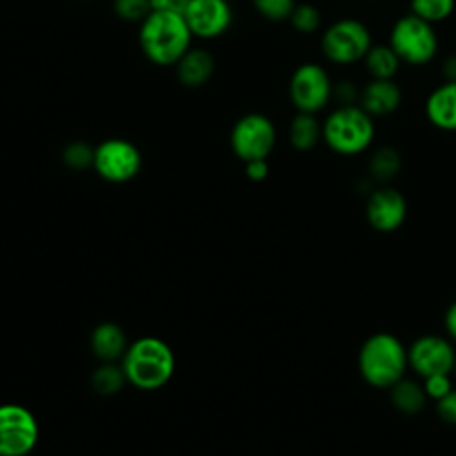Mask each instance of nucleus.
I'll return each instance as SVG.
<instances>
[{
    "label": "nucleus",
    "mask_w": 456,
    "mask_h": 456,
    "mask_svg": "<svg viewBox=\"0 0 456 456\" xmlns=\"http://www.w3.org/2000/svg\"><path fill=\"white\" fill-rule=\"evenodd\" d=\"M191 28L183 14L171 11H151L141 25L139 43L144 55L160 66L176 64L189 50Z\"/></svg>",
    "instance_id": "nucleus-1"
},
{
    "label": "nucleus",
    "mask_w": 456,
    "mask_h": 456,
    "mask_svg": "<svg viewBox=\"0 0 456 456\" xmlns=\"http://www.w3.org/2000/svg\"><path fill=\"white\" fill-rule=\"evenodd\" d=\"M121 369L126 381L134 387L155 390L173 376L175 354L164 340L142 337L126 347L121 358Z\"/></svg>",
    "instance_id": "nucleus-2"
},
{
    "label": "nucleus",
    "mask_w": 456,
    "mask_h": 456,
    "mask_svg": "<svg viewBox=\"0 0 456 456\" xmlns=\"http://www.w3.org/2000/svg\"><path fill=\"white\" fill-rule=\"evenodd\" d=\"M408 367V349L390 333H374L360 347L358 369L362 378L376 388L395 385Z\"/></svg>",
    "instance_id": "nucleus-3"
},
{
    "label": "nucleus",
    "mask_w": 456,
    "mask_h": 456,
    "mask_svg": "<svg viewBox=\"0 0 456 456\" xmlns=\"http://www.w3.org/2000/svg\"><path fill=\"white\" fill-rule=\"evenodd\" d=\"M376 135L374 118L358 103L338 105L322 123V141L338 155H358L365 151Z\"/></svg>",
    "instance_id": "nucleus-4"
},
{
    "label": "nucleus",
    "mask_w": 456,
    "mask_h": 456,
    "mask_svg": "<svg viewBox=\"0 0 456 456\" xmlns=\"http://www.w3.org/2000/svg\"><path fill=\"white\" fill-rule=\"evenodd\" d=\"M388 45L394 48L401 62L422 66L438 53V36L433 23L415 16L413 12L401 16L390 28Z\"/></svg>",
    "instance_id": "nucleus-5"
},
{
    "label": "nucleus",
    "mask_w": 456,
    "mask_h": 456,
    "mask_svg": "<svg viewBox=\"0 0 456 456\" xmlns=\"http://www.w3.org/2000/svg\"><path fill=\"white\" fill-rule=\"evenodd\" d=\"M372 46V36L367 25L354 18H342L333 21L321 37V50L324 57L338 66L363 61Z\"/></svg>",
    "instance_id": "nucleus-6"
},
{
    "label": "nucleus",
    "mask_w": 456,
    "mask_h": 456,
    "mask_svg": "<svg viewBox=\"0 0 456 456\" xmlns=\"http://www.w3.org/2000/svg\"><path fill=\"white\" fill-rule=\"evenodd\" d=\"M289 96L297 112L315 114L331 100L333 82L321 64L305 62L297 66L290 77Z\"/></svg>",
    "instance_id": "nucleus-7"
},
{
    "label": "nucleus",
    "mask_w": 456,
    "mask_h": 456,
    "mask_svg": "<svg viewBox=\"0 0 456 456\" xmlns=\"http://www.w3.org/2000/svg\"><path fill=\"white\" fill-rule=\"evenodd\" d=\"M276 142V130L273 121L260 114L251 112L242 116L232 128L230 144L233 153L244 160L267 159Z\"/></svg>",
    "instance_id": "nucleus-8"
},
{
    "label": "nucleus",
    "mask_w": 456,
    "mask_h": 456,
    "mask_svg": "<svg viewBox=\"0 0 456 456\" xmlns=\"http://www.w3.org/2000/svg\"><path fill=\"white\" fill-rule=\"evenodd\" d=\"M37 438V420L25 406H0V456H27L36 447Z\"/></svg>",
    "instance_id": "nucleus-9"
},
{
    "label": "nucleus",
    "mask_w": 456,
    "mask_h": 456,
    "mask_svg": "<svg viewBox=\"0 0 456 456\" xmlns=\"http://www.w3.org/2000/svg\"><path fill=\"white\" fill-rule=\"evenodd\" d=\"M93 167L103 180L123 183L139 173L141 153L130 141L107 139L94 148Z\"/></svg>",
    "instance_id": "nucleus-10"
},
{
    "label": "nucleus",
    "mask_w": 456,
    "mask_h": 456,
    "mask_svg": "<svg viewBox=\"0 0 456 456\" xmlns=\"http://www.w3.org/2000/svg\"><path fill=\"white\" fill-rule=\"evenodd\" d=\"M456 353L452 344L438 335H422L408 347V365L420 376L451 374Z\"/></svg>",
    "instance_id": "nucleus-11"
},
{
    "label": "nucleus",
    "mask_w": 456,
    "mask_h": 456,
    "mask_svg": "<svg viewBox=\"0 0 456 456\" xmlns=\"http://www.w3.org/2000/svg\"><path fill=\"white\" fill-rule=\"evenodd\" d=\"M183 18L198 37H217L228 30L233 14L226 0H191Z\"/></svg>",
    "instance_id": "nucleus-12"
},
{
    "label": "nucleus",
    "mask_w": 456,
    "mask_h": 456,
    "mask_svg": "<svg viewBox=\"0 0 456 456\" xmlns=\"http://www.w3.org/2000/svg\"><path fill=\"white\" fill-rule=\"evenodd\" d=\"M365 217L374 230L394 232L406 219V200L394 187L383 185L374 189L367 198Z\"/></svg>",
    "instance_id": "nucleus-13"
},
{
    "label": "nucleus",
    "mask_w": 456,
    "mask_h": 456,
    "mask_svg": "<svg viewBox=\"0 0 456 456\" xmlns=\"http://www.w3.org/2000/svg\"><path fill=\"white\" fill-rule=\"evenodd\" d=\"M358 105L374 119L394 114L403 100L401 87L394 78H370L362 89Z\"/></svg>",
    "instance_id": "nucleus-14"
},
{
    "label": "nucleus",
    "mask_w": 456,
    "mask_h": 456,
    "mask_svg": "<svg viewBox=\"0 0 456 456\" xmlns=\"http://www.w3.org/2000/svg\"><path fill=\"white\" fill-rule=\"evenodd\" d=\"M428 121L444 132H456V80H444L426 98Z\"/></svg>",
    "instance_id": "nucleus-15"
},
{
    "label": "nucleus",
    "mask_w": 456,
    "mask_h": 456,
    "mask_svg": "<svg viewBox=\"0 0 456 456\" xmlns=\"http://www.w3.org/2000/svg\"><path fill=\"white\" fill-rule=\"evenodd\" d=\"M126 347L125 331L116 322H102L91 333V351L103 363H116Z\"/></svg>",
    "instance_id": "nucleus-16"
},
{
    "label": "nucleus",
    "mask_w": 456,
    "mask_h": 456,
    "mask_svg": "<svg viewBox=\"0 0 456 456\" xmlns=\"http://www.w3.org/2000/svg\"><path fill=\"white\" fill-rule=\"evenodd\" d=\"M214 71V59L207 50H187L176 62L178 80L187 87L203 86Z\"/></svg>",
    "instance_id": "nucleus-17"
},
{
    "label": "nucleus",
    "mask_w": 456,
    "mask_h": 456,
    "mask_svg": "<svg viewBox=\"0 0 456 456\" xmlns=\"http://www.w3.org/2000/svg\"><path fill=\"white\" fill-rule=\"evenodd\" d=\"M322 139V125L314 114L297 112L289 126V141L299 151H308Z\"/></svg>",
    "instance_id": "nucleus-18"
},
{
    "label": "nucleus",
    "mask_w": 456,
    "mask_h": 456,
    "mask_svg": "<svg viewBox=\"0 0 456 456\" xmlns=\"http://www.w3.org/2000/svg\"><path fill=\"white\" fill-rule=\"evenodd\" d=\"M426 397L424 387L404 378L390 387V401L394 408L404 415L419 413L426 404Z\"/></svg>",
    "instance_id": "nucleus-19"
},
{
    "label": "nucleus",
    "mask_w": 456,
    "mask_h": 456,
    "mask_svg": "<svg viewBox=\"0 0 456 456\" xmlns=\"http://www.w3.org/2000/svg\"><path fill=\"white\" fill-rule=\"evenodd\" d=\"M363 64L372 78H394L399 71L401 59L390 45H372L363 57Z\"/></svg>",
    "instance_id": "nucleus-20"
},
{
    "label": "nucleus",
    "mask_w": 456,
    "mask_h": 456,
    "mask_svg": "<svg viewBox=\"0 0 456 456\" xmlns=\"http://www.w3.org/2000/svg\"><path fill=\"white\" fill-rule=\"evenodd\" d=\"M401 153L392 146H381L372 151L369 159V175L379 183L394 180L401 171Z\"/></svg>",
    "instance_id": "nucleus-21"
},
{
    "label": "nucleus",
    "mask_w": 456,
    "mask_h": 456,
    "mask_svg": "<svg viewBox=\"0 0 456 456\" xmlns=\"http://www.w3.org/2000/svg\"><path fill=\"white\" fill-rule=\"evenodd\" d=\"M125 381H126L125 372L116 363H102L94 370V374L91 378L93 390L96 394H100V395H114V394H118Z\"/></svg>",
    "instance_id": "nucleus-22"
},
{
    "label": "nucleus",
    "mask_w": 456,
    "mask_h": 456,
    "mask_svg": "<svg viewBox=\"0 0 456 456\" xmlns=\"http://www.w3.org/2000/svg\"><path fill=\"white\" fill-rule=\"evenodd\" d=\"M410 7L415 16L435 25L454 12L456 0H411Z\"/></svg>",
    "instance_id": "nucleus-23"
},
{
    "label": "nucleus",
    "mask_w": 456,
    "mask_h": 456,
    "mask_svg": "<svg viewBox=\"0 0 456 456\" xmlns=\"http://www.w3.org/2000/svg\"><path fill=\"white\" fill-rule=\"evenodd\" d=\"M289 20L292 27L301 34H312L321 27V12L312 4H296Z\"/></svg>",
    "instance_id": "nucleus-24"
},
{
    "label": "nucleus",
    "mask_w": 456,
    "mask_h": 456,
    "mask_svg": "<svg viewBox=\"0 0 456 456\" xmlns=\"http://www.w3.org/2000/svg\"><path fill=\"white\" fill-rule=\"evenodd\" d=\"M62 159H64L66 166H69L71 169H86V167L93 166L94 148H91L87 142L75 141L64 148Z\"/></svg>",
    "instance_id": "nucleus-25"
},
{
    "label": "nucleus",
    "mask_w": 456,
    "mask_h": 456,
    "mask_svg": "<svg viewBox=\"0 0 456 456\" xmlns=\"http://www.w3.org/2000/svg\"><path fill=\"white\" fill-rule=\"evenodd\" d=\"M253 5L265 20L283 21L290 18L296 0H253Z\"/></svg>",
    "instance_id": "nucleus-26"
},
{
    "label": "nucleus",
    "mask_w": 456,
    "mask_h": 456,
    "mask_svg": "<svg viewBox=\"0 0 456 456\" xmlns=\"http://www.w3.org/2000/svg\"><path fill=\"white\" fill-rule=\"evenodd\" d=\"M114 12L126 21H142L150 12V0H114Z\"/></svg>",
    "instance_id": "nucleus-27"
},
{
    "label": "nucleus",
    "mask_w": 456,
    "mask_h": 456,
    "mask_svg": "<svg viewBox=\"0 0 456 456\" xmlns=\"http://www.w3.org/2000/svg\"><path fill=\"white\" fill-rule=\"evenodd\" d=\"M424 392L429 399H442L445 394L452 390V383L449 379V374H435L429 378H424Z\"/></svg>",
    "instance_id": "nucleus-28"
},
{
    "label": "nucleus",
    "mask_w": 456,
    "mask_h": 456,
    "mask_svg": "<svg viewBox=\"0 0 456 456\" xmlns=\"http://www.w3.org/2000/svg\"><path fill=\"white\" fill-rule=\"evenodd\" d=\"M340 105H354L356 100L360 98V89L349 82V80H342L333 84V96Z\"/></svg>",
    "instance_id": "nucleus-29"
},
{
    "label": "nucleus",
    "mask_w": 456,
    "mask_h": 456,
    "mask_svg": "<svg viewBox=\"0 0 456 456\" xmlns=\"http://www.w3.org/2000/svg\"><path fill=\"white\" fill-rule=\"evenodd\" d=\"M436 413L445 424L456 426V388L436 401Z\"/></svg>",
    "instance_id": "nucleus-30"
},
{
    "label": "nucleus",
    "mask_w": 456,
    "mask_h": 456,
    "mask_svg": "<svg viewBox=\"0 0 456 456\" xmlns=\"http://www.w3.org/2000/svg\"><path fill=\"white\" fill-rule=\"evenodd\" d=\"M269 173V166L265 159H256V160H249L246 162V176L253 182H260L267 176Z\"/></svg>",
    "instance_id": "nucleus-31"
},
{
    "label": "nucleus",
    "mask_w": 456,
    "mask_h": 456,
    "mask_svg": "<svg viewBox=\"0 0 456 456\" xmlns=\"http://www.w3.org/2000/svg\"><path fill=\"white\" fill-rule=\"evenodd\" d=\"M191 0H150L151 11H171L183 14Z\"/></svg>",
    "instance_id": "nucleus-32"
},
{
    "label": "nucleus",
    "mask_w": 456,
    "mask_h": 456,
    "mask_svg": "<svg viewBox=\"0 0 456 456\" xmlns=\"http://www.w3.org/2000/svg\"><path fill=\"white\" fill-rule=\"evenodd\" d=\"M445 330L449 337L456 342V301H452L445 312Z\"/></svg>",
    "instance_id": "nucleus-33"
},
{
    "label": "nucleus",
    "mask_w": 456,
    "mask_h": 456,
    "mask_svg": "<svg viewBox=\"0 0 456 456\" xmlns=\"http://www.w3.org/2000/svg\"><path fill=\"white\" fill-rule=\"evenodd\" d=\"M442 73L445 80H456V53L447 55L442 62Z\"/></svg>",
    "instance_id": "nucleus-34"
},
{
    "label": "nucleus",
    "mask_w": 456,
    "mask_h": 456,
    "mask_svg": "<svg viewBox=\"0 0 456 456\" xmlns=\"http://www.w3.org/2000/svg\"><path fill=\"white\" fill-rule=\"evenodd\" d=\"M452 372H454V374H456V362H454V369H452Z\"/></svg>",
    "instance_id": "nucleus-35"
}]
</instances>
